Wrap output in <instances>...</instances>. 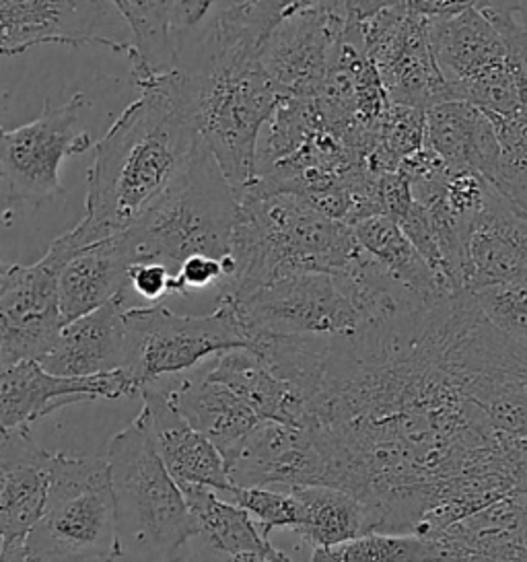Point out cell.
<instances>
[{"label": "cell", "mask_w": 527, "mask_h": 562, "mask_svg": "<svg viewBox=\"0 0 527 562\" xmlns=\"http://www.w3.org/2000/svg\"><path fill=\"white\" fill-rule=\"evenodd\" d=\"M348 11L315 9L284 19L258 52L284 98H315L328 81L348 32Z\"/></svg>", "instance_id": "14"}, {"label": "cell", "mask_w": 527, "mask_h": 562, "mask_svg": "<svg viewBox=\"0 0 527 562\" xmlns=\"http://www.w3.org/2000/svg\"><path fill=\"white\" fill-rule=\"evenodd\" d=\"M112 562H117V561H112Z\"/></svg>", "instance_id": "42"}, {"label": "cell", "mask_w": 527, "mask_h": 562, "mask_svg": "<svg viewBox=\"0 0 527 562\" xmlns=\"http://www.w3.org/2000/svg\"><path fill=\"white\" fill-rule=\"evenodd\" d=\"M303 505V524L296 529L310 550L345 544L371 533V521L361 501L334 486L289 488Z\"/></svg>", "instance_id": "28"}, {"label": "cell", "mask_w": 527, "mask_h": 562, "mask_svg": "<svg viewBox=\"0 0 527 562\" xmlns=\"http://www.w3.org/2000/svg\"><path fill=\"white\" fill-rule=\"evenodd\" d=\"M486 116L493 120L501 145V159L491 183L527 211V114Z\"/></svg>", "instance_id": "29"}, {"label": "cell", "mask_w": 527, "mask_h": 562, "mask_svg": "<svg viewBox=\"0 0 527 562\" xmlns=\"http://www.w3.org/2000/svg\"><path fill=\"white\" fill-rule=\"evenodd\" d=\"M235 277L218 295L246 293L299 272L343 274L361 254L355 229L289 190L249 183L237 192Z\"/></svg>", "instance_id": "3"}, {"label": "cell", "mask_w": 527, "mask_h": 562, "mask_svg": "<svg viewBox=\"0 0 527 562\" xmlns=\"http://www.w3.org/2000/svg\"><path fill=\"white\" fill-rule=\"evenodd\" d=\"M173 272L157 262H136L131 266L128 284L138 297L147 301H161L173 295Z\"/></svg>", "instance_id": "35"}, {"label": "cell", "mask_w": 527, "mask_h": 562, "mask_svg": "<svg viewBox=\"0 0 527 562\" xmlns=\"http://www.w3.org/2000/svg\"><path fill=\"white\" fill-rule=\"evenodd\" d=\"M310 562H472L451 538L371 531L345 544L312 550Z\"/></svg>", "instance_id": "27"}, {"label": "cell", "mask_w": 527, "mask_h": 562, "mask_svg": "<svg viewBox=\"0 0 527 562\" xmlns=\"http://www.w3.org/2000/svg\"><path fill=\"white\" fill-rule=\"evenodd\" d=\"M221 495V493H218ZM225 498L246 509L264 536L270 540L274 529H299L303 524V505L289 488L274 486H233Z\"/></svg>", "instance_id": "31"}, {"label": "cell", "mask_w": 527, "mask_h": 562, "mask_svg": "<svg viewBox=\"0 0 527 562\" xmlns=\"http://www.w3.org/2000/svg\"><path fill=\"white\" fill-rule=\"evenodd\" d=\"M204 364L194 375H176L159 381H164L176 408L188 418V423L200 430L229 463L262 418L225 383L211 380Z\"/></svg>", "instance_id": "21"}, {"label": "cell", "mask_w": 527, "mask_h": 562, "mask_svg": "<svg viewBox=\"0 0 527 562\" xmlns=\"http://www.w3.org/2000/svg\"><path fill=\"white\" fill-rule=\"evenodd\" d=\"M115 498L108 458L54 456L48 505L25 542V562H112Z\"/></svg>", "instance_id": "8"}, {"label": "cell", "mask_w": 527, "mask_h": 562, "mask_svg": "<svg viewBox=\"0 0 527 562\" xmlns=\"http://www.w3.org/2000/svg\"><path fill=\"white\" fill-rule=\"evenodd\" d=\"M85 103V93H75L63 105L46 101L44 112L30 124L2 131L0 166L9 209L13 202L40 206L65 194L60 183L63 161L93 145L91 134L81 126Z\"/></svg>", "instance_id": "11"}, {"label": "cell", "mask_w": 527, "mask_h": 562, "mask_svg": "<svg viewBox=\"0 0 527 562\" xmlns=\"http://www.w3.org/2000/svg\"><path fill=\"white\" fill-rule=\"evenodd\" d=\"M141 91L93 149L79 223L93 244L128 232L202 147L186 72L171 70Z\"/></svg>", "instance_id": "2"}, {"label": "cell", "mask_w": 527, "mask_h": 562, "mask_svg": "<svg viewBox=\"0 0 527 562\" xmlns=\"http://www.w3.org/2000/svg\"><path fill=\"white\" fill-rule=\"evenodd\" d=\"M155 2L159 4V9H161L165 15H167V19H169V7H171V0H155Z\"/></svg>", "instance_id": "41"}, {"label": "cell", "mask_w": 527, "mask_h": 562, "mask_svg": "<svg viewBox=\"0 0 527 562\" xmlns=\"http://www.w3.org/2000/svg\"><path fill=\"white\" fill-rule=\"evenodd\" d=\"M352 229L359 246L406 291L425 299L444 297L458 291L428 265L394 218L367 216L352 225Z\"/></svg>", "instance_id": "26"}, {"label": "cell", "mask_w": 527, "mask_h": 562, "mask_svg": "<svg viewBox=\"0 0 527 562\" xmlns=\"http://www.w3.org/2000/svg\"><path fill=\"white\" fill-rule=\"evenodd\" d=\"M180 562H231L227 554H221L213 546L206 544L200 536H197L183 552Z\"/></svg>", "instance_id": "39"}, {"label": "cell", "mask_w": 527, "mask_h": 562, "mask_svg": "<svg viewBox=\"0 0 527 562\" xmlns=\"http://www.w3.org/2000/svg\"><path fill=\"white\" fill-rule=\"evenodd\" d=\"M315 9L346 11V4L345 0H256L244 23L247 40L260 50L266 37L272 34L284 19Z\"/></svg>", "instance_id": "32"}, {"label": "cell", "mask_w": 527, "mask_h": 562, "mask_svg": "<svg viewBox=\"0 0 527 562\" xmlns=\"http://www.w3.org/2000/svg\"><path fill=\"white\" fill-rule=\"evenodd\" d=\"M233 486H328V468L307 427L262 420L227 463Z\"/></svg>", "instance_id": "17"}, {"label": "cell", "mask_w": 527, "mask_h": 562, "mask_svg": "<svg viewBox=\"0 0 527 562\" xmlns=\"http://www.w3.org/2000/svg\"><path fill=\"white\" fill-rule=\"evenodd\" d=\"M126 310L128 293L66 324L40 363L48 373L63 378H91L122 369L126 361Z\"/></svg>", "instance_id": "20"}, {"label": "cell", "mask_w": 527, "mask_h": 562, "mask_svg": "<svg viewBox=\"0 0 527 562\" xmlns=\"http://www.w3.org/2000/svg\"><path fill=\"white\" fill-rule=\"evenodd\" d=\"M138 394L153 446L180 488L206 486L221 495L229 493L233 482L223 453L176 408L164 381L148 383Z\"/></svg>", "instance_id": "18"}, {"label": "cell", "mask_w": 527, "mask_h": 562, "mask_svg": "<svg viewBox=\"0 0 527 562\" xmlns=\"http://www.w3.org/2000/svg\"><path fill=\"white\" fill-rule=\"evenodd\" d=\"M126 322V361L136 394L153 381L183 375L214 357L251 348L246 328L227 297H218L213 314L180 315L161 303L131 307Z\"/></svg>", "instance_id": "9"}, {"label": "cell", "mask_w": 527, "mask_h": 562, "mask_svg": "<svg viewBox=\"0 0 527 562\" xmlns=\"http://www.w3.org/2000/svg\"><path fill=\"white\" fill-rule=\"evenodd\" d=\"M0 425L30 427L35 420L77 402L132 396L136 387L124 369L91 378L48 373L40 361L0 367Z\"/></svg>", "instance_id": "16"}, {"label": "cell", "mask_w": 527, "mask_h": 562, "mask_svg": "<svg viewBox=\"0 0 527 562\" xmlns=\"http://www.w3.org/2000/svg\"><path fill=\"white\" fill-rule=\"evenodd\" d=\"M237 211L235 190L202 143L180 178L124 232L132 265L157 262L176 277L198 254L231 260Z\"/></svg>", "instance_id": "7"}, {"label": "cell", "mask_w": 527, "mask_h": 562, "mask_svg": "<svg viewBox=\"0 0 527 562\" xmlns=\"http://www.w3.org/2000/svg\"><path fill=\"white\" fill-rule=\"evenodd\" d=\"M254 348L305 397L328 486L361 501L371 531L437 538L526 486L527 439L472 396L515 345L470 291L406 299L355 334Z\"/></svg>", "instance_id": "1"}, {"label": "cell", "mask_w": 527, "mask_h": 562, "mask_svg": "<svg viewBox=\"0 0 527 562\" xmlns=\"http://www.w3.org/2000/svg\"><path fill=\"white\" fill-rule=\"evenodd\" d=\"M221 0H171L169 32L178 63L194 50L202 35L206 34Z\"/></svg>", "instance_id": "33"}, {"label": "cell", "mask_w": 527, "mask_h": 562, "mask_svg": "<svg viewBox=\"0 0 527 562\" xmlns=\"http://www.w3.org/2000/svg\"><path fill=\"white\" fill-rule=\"evenodd\" d=\"M103 46L131 58L128 21L112 0H0V50L37 46Z\"/></svg>", "instance_id": "12"}, {"label": "cell", "mask_w": 527, "mask_h": 562, "mask_svg": "<svg viewBox=\"0 0 527 562\" xmlns=\"http://www.w3.org/2000/svg\"><path fill=\"white\" fill-rule=\"evenodd\" d=\"M204 371L211 380L225 383L262 420L305 427V397L293 383L282 380L258 350H227L204 364Z\"/></svg>", "instance_id": "23"}, {"label": "cell", "mask_w": 527, "mask_h": 562, "mask_svg": "<svg viewBox=\"0 0 527 562\" xmlns=\"http://www.w3.org/2000/svg\"><path fill=\"white\" fill-rule=\"evenodd\" d=\"M181 72L192 91L200 138L237 194L258 180L260 136L284 95L254 50L204 52Z\"/></svg>", "instance_id": "5"}, {"label": "cell", "mask_w": 527, "mask_h": 562, "mask_svg": "<svg viewBox=\"0 0 527 562\" xmlns=\"http://www.w3.org/2000/svg\"><path fill=\"white\" fill-rule=\"evenodd\" d=\"M472 7H478V0H404V9L408 13L427 21L453 18Z\"/></svg>", "instance_id": "36"}, {"label": "cell", "mask_w": 527, "mask_h": 562, "mask_svg": "<svg viewBox=\"0 0 527 562\" xmlns=\"http://www.w3.org/2000/svg\"><path fill=\"white\" fill-rule=\"evenodd\" d=\"M197 521L198 536L229 559L239 554H260L268 562H295L287 552L274 548L256 519L206 486L181 488Z\"/></svg>", "instance_id": "25"}, {"label": "cell", "mask_w": 527, "mask_h": 562, "mask_svg": "<svg viewBox=\"0 0 527 562\" xmlns=\"http://www.w3.org/2000/svg\"><path fill=\"white\" fill-rule=\"evenodd\" d=\"M451 171H474L493 182L501 145L493 120L476 103L447 100L427 110V140Z\"/></svg>", "instance_id": "22"}, {"label": "cell", "mask_w": 527, "mask_h": 562, "mask_svg": "<svg viewBox=\"0 0 527 562\" xmlns=\"http://www.w3.org/2000/svg\"><path fill=\"white\" fill-rule=\"evenodd\" d=\"M231 562H268L260 554H239V557H233Z\"/></svg>", "instance_id": "40"}, {"label": "cell", "mask_w": 527, "mask_h": 562, "mask_svg": "<svg viewBox=\"0 0 527 562\" xmlns=\"http://www.w3.org/2000/svg\"><path fill=\"white\" fill-rule=\"evenodd\" d=\"M54 456L33 441L30 427L0 437V562H25V542L48 505Z\"/></svg>", "instance_id": "15"}, {"label": "cell", "mask_w": 527, "mask_h": 562, "mask_svg": "<svg viewBox=\"0 0 527 562\" xmlns=\"http://www.w3.org/2000/svg\"><path fill=\"white\" fill-rule=\"evenodd\" d=\"M397 225L402 227V232L406 233V237L414 244V248L423 254V258L427 260L428 265L449 281L447 270H445L444 256H441L439 241H437L427 209L414 200V206L408 211V215L404 216Z\"/></svg>", "instance_id": "34"}, {"label": "cell", "mask_w": 527, "mask_h": 562, "mask_svg": "<svg viewBox=\"0 0 527 562\" xmlns=\"http://www.w3.org/2000/svg\"><path fill=\"white\" fill-rule=\"evenodd\" d=\"M527 272V211L496 188L470 232L463 289L476 291Z\"/></svg>", "instance_id": "19"}, {"label": "cell", "mask_w": 527, "mask_h": 562, "mask_svg": "<svg viewBox=\"0 0 527 562\" xmlns=\"http://www.w3.org/2000/svg\"><path fill=\"white\" fill-rule=\"evenodd\" d=\"M117 562H180L198 536L180 484L167 472L141 413L108 446Z\"/></svg>", "instance_id": "6"}, {"label": "cell", "mask_w": 527, "mask_h": 562, "mask_svg": "<svg viewBox=\"0 0 527 562\" xmlns=\"http://www.w3.org/2000/svg\"><path fill=\"white\" fill-rule=\"evenodd\" d=\"M131 266L124 233L77 251L60 272V310L66 324L126 295Z\"/></svg>", "instance_id": "24"}, {"label": "cell", "mask_w": 527, "mask_h": 562, "mask_svg": "<svg viewBox=\"0 0 527 562\" xmlns=\"http://www.w3.org/2000/svg\"><path fill=\"white\" fill-rule=\"evenodd\" d=\"M352 23L392 103L430 110L453 100L430 46L427 19L395 7Z\"/></svg>", "instance_id": "13"}, {"label": "cell", "mask_w": 527, "mask_h": 562, "mask_svg": "<svg viewBox=\"0 0 527 562\" xmlns=\"http://www.w3.org/2000/svg\"><path fill=\"white\" fill-rule=\"evenodd\" d=\"M470 293L496 330L527 348V272Z\"/></svg>", "instance_id": "30"}, {"label": "cell", "mask_w": 527, "mask_h": 562, "mask_svg": "<svg viewBox=\"0 0 527 562\" xmlns=\"http://www.w3.org/2000/svg\"><path fill=\"white\" fill-rule=\"evenodd\" d=\"M345 4L348 18L352 21H361V19L371 18L385 9L404 7V0H345Z\"/></svg>", "instance_id": "38"}, {"label": "cell", "mask_w": 527, "mask_h": 562, "mask_svg": "<svg viewBox=\"0 0 527 562\" xmlns=\"http://www.w3.org/2000/svg\"><path fill=\"white\" fill-rule=\"evenodd\" d=\"M478 9L513 19L517 25L527 30V0H478Z\"/></svg>", "instance_id": "37"}, {"label": "cell", "mask_w": 527, "mask_h": 562, "mask_svg": "<svg viewBox=\"0 0 527 562\" xmlns=\"http://www.w3.org/2000/svg\"><path fill=\"white\" fill-rule=\"evenodd\" d=\"M79 249L68 235L35 265H7L0 277V367L42 361L66 326L60 272Z\"/></svg>", "instance_id": "10"}, {"label": "cell", "mask_w": 527, "mask_h": 562, "mask_svg": "<svg viewBox=\"0 0 527 562\" xmlns=\"http://www.w3.org/2000/svg\"><path fill=\"white\" fill-rule=\"evenodd\" d=\"M223 297L233 303L254 347L260 338L355 334L365 324L392 314L402 289L361 249L343 274L299 272Z\"/></svg>", "instance_id": "4"}]
</instances>
